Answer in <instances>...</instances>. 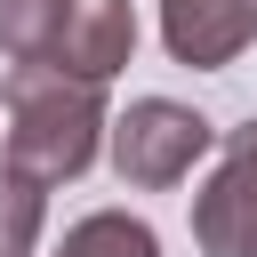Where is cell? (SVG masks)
Segmentation results:
<instances>
[{
  "label": "cell",
  "instance_id": "9c48e42d",
  "mask_svg": "<svg viewBox=\"0 0 257 257\" xmlns=\"http://www.w3.org/2000/svg\"><path fill=\"white\" fill-rule=\"evenodd\" d=\"M0 128H8V112H0Z\"/></svg>",
  "mask_w": 257,
  "mask_h": 257
},
{
  "label": "cell",
  "instance_id": "8992f818",
  "mask_svg": "<svg viewBox=\"0 0 257 257\" xmlns=\"http://www.w3.org/2000/svg\"><path fill=\"white\" fill-rule=\"evenodd\" d=\"M48 257H161V233L128 209H88L80 225H64V241Z\"/></svg>",
  "mask_w": 257,
  "mask_h": 257
},
{
  "label": "cell",
  "instance_id": "5b68a950",
  "mask_svg": "<svg viewBox=\"0 0 257 257\" xmlns=\"http://www.w3.org/2000/svg\"><path fill=\"white\" fill-rule=\"evenodd\" d=\"M128 56H137V8L128 0H64V24H56L48 64H64L72 80H96L104 88Z\"/></svg>",
  "mask_w": 257,
  "mask_h": 257
},
{
  "label": "cell",
  "instance_id": "277c9868",
  "mask_svg": "<svg viewBox=\"0 0 257 257\" xmlns=\"http://www.w3.org/2000/svg\"><path fill=\"white\" fill-rule=\"evenodd\" d=\"M257 40V0H161V48L193 72H225Z\"/></svg>",
  "mask_w": 257,
  "mask_h": 257
},
{
  "label": "cell",
  "instance_id": "ba28073f",
  "mask_svg": "<svg viewBox=\"0 0 257 257\" xmlns=\"http://www.w3.org/2000/svg\"><path fill=\"white\" fill-rule=\"evenodd\" d=\"M64 24V0H0V56L8 64H48Z\"/></svg>",
  "mask_w": 257,
  "mask_h": 257
},
{
  "label": "cell",
  "instance_id": "52a82bcc",
  "mask_svg": "<svg viewBox=\"0 0 257 257\" xmlns=\"http://www.w3.org/2000/svg\"><path fill=\"white\" fill-rule=\"evenodd\" d=\"M48 233V185L0 169V257H32Z\"/></svg>",
  "mask_w": 257,
  "mask_h": 257
},
{
  "label": "cell",
  "instance_id": "6da1fadb",
  "mask_svg": "<svg viewBox=\"0 0 257 257\" xmlns=\"http://www.w3.org/2000/svg\"><path fill=\"white\" fill-rule=\"evenodd\" d=\"M0 169L32 177V185H72L104 145H112V112L96 80H72L64 64H8L0 80Z\"/></svg>",
  "mask_w": 257,
  "mask_h": 257
},
{
  "label": "cell",
  "instance_id": "3957f363",
  "mask_svg": "<svg viewBox=\"0 0 257 257\" xmlns=\"http://www.w3.org/2000/svg\"><path fill=\"white\" fill-rule=\"evenodd\" d=\"M193 249L201 257H257V120L217 145V169L193 193Z\"/></svg>",
  "mask_w": 257,
  "mask_h": 257
},
{
  "label": "cell",
  "instance_id": "7a4b0ae2",
  "mask_svg": "<svg viewBox=\"0 0 257 257\" xmlns=\"http://www.w3.org/2000/svg\"><path fill=\"white\" fill-rule=\"evenodd\" d=\"M104 153H112V169H120L128 193H169V185H185L217 153V120L193 112V104H177V96H137L112 120V145Z\"/></svg>",
  "mask_w": 257,
  "mask_h": 257
}]
</instances>
